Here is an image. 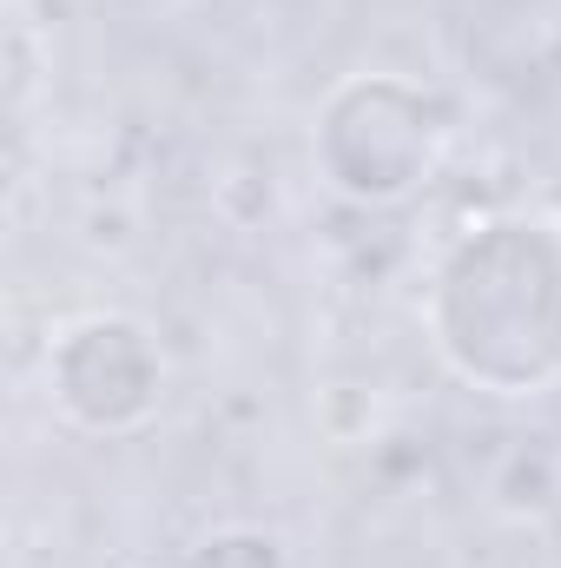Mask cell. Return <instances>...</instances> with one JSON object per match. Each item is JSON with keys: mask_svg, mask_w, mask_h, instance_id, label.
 Here are the masks:
<instances>
[{"mask_svg": "<svg viewBox=\"0 0 561 568\" xmlns=\"http://www.w3.org/2000/svg\"><path fill=\"white\" fill-rule=\"evenodd\" d=\"M185 568H290L278 529H258V523H232V529H212Z\"/></svg>", "mask_w": 561, "mask_h": 568, "instance_id": "obj_5", "label": "cell"}, {"mask_svg": "<svg viewBox=\"0 0 561 568\" xmlns=\"http://www.w3.org/2000/svg\"><path fill=\"white\" fill-rule=\"evenodd\" d=\"M317 429H324L330 443H344V449L377 443V429H384L377 390H370V384H324V390H317Z\"/></svg>", "mask_w": 561, "mask_h": 568, "instance_id": "obj_6", "label": "cell"}, {"mask_svg": "<svg viewBox=\"0 0 561 568\" xmlns=\"http://www.w3.org/2000/svg\"><path fill=\"white\" fill-rule=\"evenodd\" d=\"M33 80H40L33 33H27V27H13V33H7V106H13V113H27V100H33Z\"/></svg>", "mask_w": 561, "mask_h": 568, "instance_id": "obj_7", "label": "cell"}, {"mask_svg": "<svg viewBox=\"0 0 561 568\" xmlns=\"http://www.w3.org/2000/svg\"><path fill=\"white\" fill-rule=\"evenodd\" d=\"M449 152V100L410 73H344L317 100L310 159L344 205H404Z\"/></svg>", "mask_w": 561, "mask_h": 568, "instance_id": "obj_2", "label": "cell"}, {"mask_svg": "<svg viewBox=\"0 0 561 568\" xmlns=\"http://www.w3.org/2000/svg\"><path fill=\"white\" fill-rule=\"evenodd\" d=\"M436 364L502 404H536L561 384V232L549 219L469 225L422 291Z\"/></svg>", "mask_w": 561, "mask_h": 568, "instance_id": "obj_1", "label": "cell"}, {"mask_svg": "<svg viewBox=\"0 0 561 568\" xmlns=\"http://www.w3.org/2000/svg\"><path fill=\"white\" fill-rule=\"evenodd\" d=\"M47 404L80 436H140L165 410V344L133 311H80L47 337Z\"/></svg>", "mask_w": 561, "mask_h": 568, "instance_id": "obj_3", "label": "cell"}, {"mask_svg": "<svg viewBox=\"0 0 561 568\" xmlns=\"http://www.w3.org/2000/svg\"><path fill=\"white\" fill-rule=\"evenodd\" d=\"M86 245L93 252H126L133 245V219L126 212H86Z\"/></svg>", "mask_w": 561, "mask_h": 568, "instance_id": "obj_8", "label": "cell"}, {"mask_svg": "<svg viewBox=\"0 0 561 568\" xmlns=\"http://www.w3.org/2000/svg\"><path fill=\"white\" fill-rule=\"evenodd\" d=\"M555 205H561V179H555Z\"/></svg>", "mask_w": 561, "mask_h": 568, "instance_id": "obj_9", "label": "cell"}, {"mask_svg": "<svg viewBox=\"0 0 561 568\" xmlns=\"http://www.w3.org/2000/svg\"><path fill=\"white\" fill-rule=\"evenodd\" d=\"M561 503V449L549 436H522L489 469V509L502 523H542Z\"/></svg>", "mask_w": 561, "mask_h": 568, "instance_id": "obj_4", "label": "cell"}]
</instances>
